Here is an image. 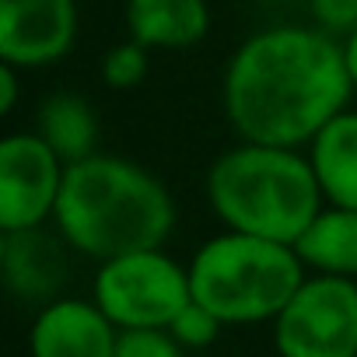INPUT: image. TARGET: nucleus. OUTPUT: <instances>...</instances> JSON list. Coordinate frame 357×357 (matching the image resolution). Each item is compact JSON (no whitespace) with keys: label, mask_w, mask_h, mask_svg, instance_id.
Listing matches in <instances>:
<instances>
[{"label":"nucleus","mask_w":357,"mask_h":357,"mask_svg":"<svg viewBox=\"0 0 357 357\" xmlns=\"http://www.w3.org/2000/svg\"><path fill=\"white\" fill-rule=\"evenodd\" d=\"M95 301L119 329H168L193 301L190 270L161 249L126 252L98 266Z\"/></svg>","instance_id":"39448f33"},{"label":"nucleus","mask_w":357,"mask_h":357,"mask_svg":"<svg viewBox=\"0 0 357 357\" xmlns=\"http://www.w3.org/2000/svg\"><path fill=\"white\" fill-rule=\"evenodd\" d=\"M280 357H357V284L354 277H305L273 319Z\"/></svg>","instance_id":"423d86ee"},{"label":"nucleus","mask_w":357,"mask_h":357,"mask_svg":"<svg viewBox=\"0 0 357 357\" xmlns=\"http://www.w3.org/2000/svg\"><path fill=\"white\" fill-rule=\"evenodd\" d=\"M18 102V67L0 60V116H11Z\"/></svg>","instance_id":"6ab92c4d"},{"label":"nucleus","mask_w":357,"mask_h":357,"mask_svg":"<svg viewBox=\"0 0 357 357\" xmlns=\"http://www.w3.org/2000/svg\"><path fill=\"white\" fill-rule=\"evenodd\" d=\"M77 39L74 0H0V60L36 70L63 60Z\"/></svg>","instance_id":"6e6552de"},{"label":"nucleus","mask_w":357,"mask_h":357,"mask_svg":"<svg viewBox=\"0 0 357 357\" xmlns=\"http://www.w3.org/2000/svg\"><path fill=\"white\" fill-rule=\"evenodd\" d=\"M294 252L315 273L357 277V211L354 207H322L312 225L298 235Z\"/></svg>","instance_id":"f8f14e48"},{"label":"nucleus","mask_w":357,"mask_h":357,"mask_svg":"<svg viewBox=\"0 0 357 357\" xmlns=\"http://www.w3.org/2000/svg\"><path fill=\"white\" fill-rule=\"evenodd\" d=\"M305 280V263L287 242L225 231L190 263V287L225 326L277 319Z\"/></svg>","instance_id":"20e7f679"},{"label":"nucleus","mask_w":357,"mask_h":357,"mask_svg":"<svg viewBox=\"0 0 357 357\" xmlns=\"http://www.w3.org/2000/svg\"><path fill=\"white\" fill-rule=\"evenodd\" d=\"M147 77V46H140L137 39H126L119 46H112L102 56V81L109 88H137Z\"/></svg>","instance_id":"2eb2a0df"},{"label":"nucleus","mask_w":357,"mask_h":357,"mask_svg":"<svg viewBox=\"0 0 357 357\" xmlns=\"http://www.w3.org/2000/svg\"><path fill=\"white\" fill-rule=\"evenodd\" d=\"M343 60H347V74L354 81V91H357V29L350 36H343Z\"/></svg>","instance_id":"aec40b11"},{"label":"nucleus","mask_w":357,"mask_h":357,"mask_svg":"<svg viewBox=\"0 0 357 357\" xmlns=\"http://www.w3.org/2000/svg\"><path fill=\"white\" fill-rule=\"evenodd\" d=\"M207 29V0H126V32L147 50H190Z\"/></svg>","instance_id":"9d476101"},{"label":"nucleus","mask_w":357,"mask_h":357,"mask_svg":"<svg viewBox=\"0 0 357 357\" xmlns=\"http://www.w3.org/2000/svg\"><path fill=\"white\" fill-rule=\"evenodd\" d=\"M343 46L322 29L277 25L249 36L225 70V112L242 140L301 147L347 109Z\"/></svg>","instance_id":"f257e3e1"},{"label":"nucleus","mask_w":357,"mask_h":357,"mask_svg":"<svg viewBox=\"0 0 357 357\" xmlns=\"http://www.w3.org/2000/svg\"><path fill=\"white\" fill-rule=\"evenodd\" d=\"M39 137H46V144L67 165L95 154L98 123H95L91 105L84 98H77V95H53V98H46L43 112H39Z\"/></svg>","instance_id":"4468645a"},{"label":"nucleus","mask_w":357,"mask_h":357,"mask_svg":"<svg viewBox=\"0 0 357 357\" xmlns=\"http://www.w3.org/2000/svg\"><path fill=\"white\" fill-rule=\"evenodd\" d=\"M4 273L25 298H43L63 280V256L39 228L4 231Z\"/></svg>","instance_id":"ddd939ff"},{"label":"nucleus","mask_w":357,"mask_h":357,"mask_svg":"<svg viewBox=\"0 0 357 357\" xmlns=\"http://www.w3.org/2000/svg\"><path fill=\"white\" fill-rule=\"evenodd\" d=\"M119 326L98 301L63 298L39 312L32 326V357H116Z\"/></svg>","instance_id":"1a4fd4ad"},{"label":"nucleus","mask_w":357,"mask_h":357,"mask_svg":"<svg viewBox=\"0 0 357 357\" xmlns=\"http://www.w3.org/2000/svg\"><path fill=\"white\" fill-rule=\"evenodd\" d=\"M312 18L329 36H350L357 29V0H308Z\"/></svg>","instance_id":"a211bd4d"},{"label":"nucleus","mask_w":357,"mask_h":357,"mask_svg":"<svg viewBox=\"0 0 357 357\" xmlns=\"http://www.w3.org/2000/svg\"><path fill=\"white\" fill-rule=\"evenodd\" d=\"M67 161L39 133L0 140V231L43 228L56 214Z\"/></svg>","instance_id":"0eeeda50"},{"label":"nucleus","mask_w":357,"mask_h":357,"mask_svg":"<svg viewBox=\"0 0 357 357\" xmlns=\"http://www.w3.org/2000/svg\"><path fill=\"white\" fill-rule=\"evenodd\" d=\"M116 357H183V343L168 329H119Z\"/></svg>","instance_id":"f3484780"},{"label":"nucleus","mask_w":357,"mask_h":357,"mask_svg":"<svg viewBox=\"0 0 357 357\" xmlns=\"http://www.w3.org/2000/svg\"><path fill=\"white\" fill-rule=\"evenodd\" d=\"M221 319L207 308V305H200L197 298L178 312L175 319H172V326H168V333L183 343V347H211L214 340H218V333H221Z\"/></svg>","instance_id":"dca6fc26"},{"label":"nucleus","mask_w":357,"mask_h":357,"mask_svg":"<svg viewBox=\"0 0 357 357\" xmlns=\"http://www.w3.org/2000/svg\"><path fill=\"white\" fill-rule=\"evenodd\" d=\"M319 190L336 207L357 211V112H336L308 144Z\"/></svg>","instance_id":"9b49d317"},{"label":"nucleus","mask_w":357,"mask_h":357,"mask_svg":"<svg viewBox=\"0 0 357 357\" xmlns=\"http://www.w3.org/2000/svg\"><path fill=\"white\" fill-rule=\"evenodd\" d=\"M207 200L231 231L294 245L326 197L298 147L245 140L211 165Z\"/></svg>","instance_id":"7ed1b4c3"},{"label":"nucleus","mask_w":357,"mask_h":357,"mask_svg":"<svg viewBox=\"0 0 357 357\" xmlns=\"http://www.w3.org/2000/svg\"><path fill=\"white\" fill-rule=\"evenodd\" d=\"M53 218L67 245L105 263L126 252L161 249L175 228V204L137 161L88 154L67 165Z\"/></svg>","instance_id":"f03ea898"}]
</instances>
